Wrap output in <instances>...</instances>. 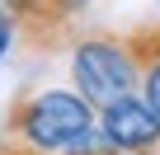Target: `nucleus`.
I'll return each mask as SVG.
<instances>
[{
    "label": "nucleus",
    "mask_w": 160,
    "mask_h": 155,
    "mask_svg": "<svg viewBox=\"0 0 160 155\" xmlns=\"http://www.w3.org/2000/svg\"><path fill=\"white\" fill-rule=\"evenodd\" d=\"M94 118H99V108L80 90H42L10 113V136L38 155H57L85 127H94Z\"/></svg>",
    "instance_id": "f257e3e1"
},
{
    "label": "nucleus",
    "mask_w": 160,
    "mask_h": 155,
    "mask_svg": "<svg viewBox=\"0 0 160 155\" xmlns=\"http://www.w3.org/2000/svg\"><path fill=\"white\" fill-rule=\"evenodd\" d=\"M71 75H75V90L85 94L94 108L141 90V66L132 56V42L118 33H94V38H80L71 52Z\"/></svg>",
    "instance_id": "f03ea898"
},
{
    "label": "nucleus",
    "mask_w": 160,
    "mask_h": 155,
    "mask_svg": "<svg viewBox=\"0 0 160 155\" xmlns=\"http://www.w3.org/2000/svg\"><path fill=\"white\" fill-rule=\"evenodd\" d=\"M99 127H104V136L122 155H132V150H160V113L137 90L122 94V99H113V104H104L99 108Z\"/></svg>",
    "instance_id": "7ed1b4c3"
},
{
    "label": "nucleus",
    "mask_w": 160,
    "mask_h": 155,
    "mask_svg": "<svg viewBox=\"0 0 160 155\" xmlns=\"http://www.w3.org/2000/svg\"><path fill=\"white\" fill-rule=\"evenodd\" d=\"M127 42H132V56L141 66V94L160 113V28H137V33H127Z\"/></svg>",
    "instance_id": "20e7f679"
},
{
    "label": "nucleus",
    "mask_w": 160,
    "mask_h": 155,
    "mask_svg": "<svg viewBox=\"0 0 160 155\" xmlns=\"http://www.w3.org/2000/svg\"><path fill=\"white\" fill-rule=\"evenodd\" d=\"M57 155H122V150L104 136V127H85V132H80L71 146H61Z\"/></svg>",
    "instance_id": "39448f33"
},
{
    "label": "nucleus",
    "mask_w": 160,
    "mask_h": 155,
    "mask_svg": "<svg viewBox=\"0 0 160 155\" xmlns=\"http://www.w3.org/2000/svg\"><path fill=\"white\" fill-rule=\"evenodd\" d=\"M85 5H90V0H47V19H42V28H52V47L61 42V28H66L80 10H85ZM33 38H38V33H33Z\"/></svg>",
    "instance_id": "423d86ee"
},
{
    "label": "nucleus",
    "mask_w": 160,
    "mask_h": 155,
    "mask_svg": "<svg viewBox=\"0 0 160 155\" xmlns=\"http://www.w3.org/2000/svg\"><path fill=\"white\" fill-rule=\"evenodd\" d=\"M0 155H38V150H28V146H19V141L10 136V141H0Z\"/></svg>",
    "instance_id": "0eeeda50"
},
{
    "label": "nucleus",
    "mask_w": 160,
    "mask_h": 155,
    "mask_svg": "<svg viewBox=\"0 0 160 155\" xmlns=\"http://www.w3.org/2000/svg\"><path fill=\"white\" fill-rule=\"evenodd\" d=\"M132 155H160V150H132Z\"/></svg>",
    "instance_id": "6e6552de"
}]
</instances>
